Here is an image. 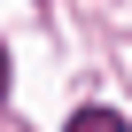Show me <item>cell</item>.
Wrapping results in <instances>:
<instances>
[{"instance_id":"cell-1","label":"cell","mask_w":132,"mask_h":132,"mask_svg":"<svg viewBox=\"0 0 132 132\" xmlns=\"http://www.w3.org/2000/svg\"><path fill=\"white\" fill-rule=\"evenodd\" d=\"M70 132H132V124H124L117 109H78V117H70Z\"/></svg>"},{"instance_id":"cell-2","label":"cell","mask_w":132,"mask_h":132,"mask_svg":"<svg viewBox=\"0 0 132 132\" xmlns=\"http://www.w3.org/2000/svg\"><path fill=\"white\" fill-rule=\"evenodd\" d=\"M0 101H8V47H0Z\"/></svg>"}]
</instances>
